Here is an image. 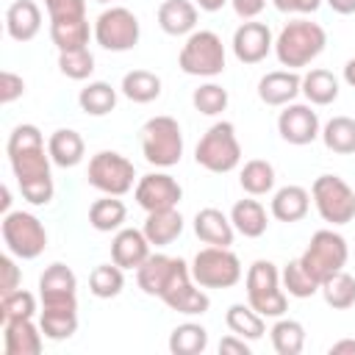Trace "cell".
Returning a JSON list of instances; mask_svg holds the SVG:
<instances>
[{
  "instance_id": "9",
  "label": "cell",
  "mask_w": 355,
  "mask_h": 355,
  "mask_svg": "<svg viewBox=\"0 0 355 355\" xmlns=\"http://www.w3.org/2000/svg\"><path fill=\"white\" fill-rule=\"evenodd\" d=\"M191 277L202 288H230L241 280V261L230 247H205L191 261Z\"/></svg>"
},
{
  "instance_id": "1",
  "label": "cell",
  "mask_w": 355,
  "mask_h": 355,
  "mask_svg": "<svg viewBox=\"0 0 355 355\" xmlns=\"http://www.w3.org/2000/svg\"><path fill=\"white\" fill-rule=\"evenodd\" d=\"M327 44V33L319 22H311L305 17L291 19L283 25V31L275 39V55L283 67L288 69H300L308 67Z\"/></svg>"
},
{
  "instance_id": "6",
  "label": "cell",
  "mask_w": 355,
  "mask_h": 355,
  "mask_svg": "<svg viewBox=\"0 0 355 355\" xmlns=\"http://www.w3.org/2000/svg\"><path fill=\"white\" fill-rule=\"evenodd\" d=\"M178 67L186 75L197 78H216L225 72V44L214 31H194L186 36L180 53H178Z\"/></svg>"
},
{
  "instance_id": "55",
  "label": "cell",
  "mask_w": 355,
  "mask_h": 355,
  "mask_svg": "<svg viewBox=\"0 0 355 355\" xmlns=\"http://www.w3.org/2000/svg\"><path fill=\"white\" fill-rule=\"evenodd\" d=\"M336 14H355V0H324Z\"/></svg>"
},
{
  "instance_id": "11",
  "label": "cell",
  "mask_w": 355,
  "mask_h": 355,
  "mask_svg": "<svg viewBox=\"0 0 355 355\" xmlns=\"http://www.w3.org/2000/svg\"><path fill=\"white\" fill-rule=\"evenodd\" d=\"M139 36H141L139 19L125 6H111L94 19V42L103 50H111V53L133 50L139 44Z\"/></svg>"
},
{
  "instance_id": "26",
  "label": "cell",
  "mask_w": 355,
  "mask_h": 355,
  "mask_svg": "<svg viewBox=\"0 0 355 355\" xmlns=\"http://www.w3.org/2000/svg\"><path fill=\"white\" fill-rule=\"evenodd\" d=\"M230 222L236 227V233H241L244 239H258L266 233L269 227V216H266V208L258 202V200H239L233 208H230Z\"/></svg>"
},
{
  "instance_id": "25",
  "label": "cell",
  "mask_w": 355,
  "mask_h": 355,
  "mask_svg": "<svg viewBox=\"0 0 355 355\" xmlns=\"http://www.w3.org/2000/svg\"><path fill=\"white\" fill-rule=\"evenodd\" d=\"M144 236L150 244L155 247H166L172 244L180 233H183V216L178 208H164V211H150L144 219Z\"/></svg>"
},
{
  "instance_id": "18",
  "label": "cell",
  "mask_w": 355,
  "mask_h": 355,
  "mask_svg": "<svg viewBox=\"0 0 355 355\" xmlns=\"http://www.w3.org/2000/svg\"><path fill=\"white\" fill-rule=\"evenodd\" d=\"M302 92V78L294 69H275L258 80V97L266 105H288Z\"/></svg>"
},
{
  "instance_id": "48",
  "label": "cell",
  "mask_w": 355,
  "mask_h": 355,
  "mask_svg": "<svg viewBox=\"0 0 355 355\" xmlns=\"http://www.w3.org/2000/svg\"><path fill=\"white\" fill-rule=\"evenodd\" d=\"M50 19H69V17H86V0H44Z\"/></svg>"
},
{
  "instance_id": "2",
  "label": "cell",
  "mask_w": 355,
  "mask_h": 355,
  "mask_svg": "<svg viewBox=\"0 0 355 355\" xmlns=\"http://www.w3.org/2000/svg\"><path fill=\"white\" fill-rule=\"evenodd\" d=\"M191 277V266L183 258H172V255H161V252H150V258L136 269V283L144 294L158 297V300H169L172 294H178L183 286H189Z\"/></svg>"
},
{
  "instance_id": "41",
  "label": "cell",
  "mask_w": 355,
  "mask_h": 355,
  "mask_svg": "<svg viewBox=\"0 0 355 355\" xmlns=\"http://www.w3.org/2000/svg\"><path fill=\"white\" fill-rule=\"evenodd\" d=\"M280 286H283V291H286L288 297H297V300L313 297V294L319 291V280H313V277L305 272V266L300 263V258H297V261H288V263L283 266V272H280Z\"/></svg>"
},
{
  "instance_id": "42",
  "label": "cell",
  "mask_w": 355,
  "mask_h": 355,
  "mask_svg": "<svg viewBox=\"0 0 355 355\" xmlns=\"http://www.w3.org/2000/svg\"><path fill=\"white\" fill-rule=\"evenodd\" d=\"M164 305H169L172 311H178V313H186V316H202L208 308H211V297L202 291V286L197 288V283L191 280L189 286H183L178 294H172Z\"/></svg>"
},
{
  "instance_id": "15",
  "label": "cell",
  "mask_w": 355,
  "mask_h": 355,
  "mask_svg": "<svg viewBox=\"0 0 355 355\" xmlns=\"http://www.w3.org/2000/svg\"><path fill=\"white\" fill-rule=\"evenodd\" d=\"M277 133H280V139L288 141V144H297V147L311 144L316 136H322V130H319V116H316V111H313L311 105H305V103H288V105L280 111V116H277Z\"/></svg>"
},
{
  "instance_id": "19",
  "label": "cell",
  "mask_w": 355,
  "mask_h": 355,
  "mask_svg": "<svg viewBox=\"0 0 355 355\" xmlns=\"http://www.w3.org/2000/svg\"><path fill=\"white\" fill-rule=\"evenodd\" d=\"M42 327L33 319H8L3 322V347L6 355H39L42 352Z\"/></svg>"
},
{
  "instance_id": "4",
  "label": "cell",
  "mask_w": 355,
  "mask_h": 355,
  "mask_svg": "<svg viewBox=\"0 0 355 355\" xmlns=\"http://www.w3.org/2000/svg\"><path fill=\"white\" fill-rule=\"evenodd\" d=\"M194 161L208 169V172H216V175H225V172H233L241 161V144L236 139V128L233 122H214L202 139L197 141L194 147Z\"/></svg>"
},
{
  "instance_id": "44",
  "label": "cell",
  "mask_w": 355,
  "mask_h": 355,
  "mask_svg": "<svg viewBox=\"0 0 355 355\" xmlns=\"http://www.w3.org/2000/svg\"><path fill=\"white\" fill-rule=\"evenodd\" d=\"M58 69H61L67 78H72V80H86V78L94 72V55H92L89 47L58 53Z\"/></svg>"
},
{
  "instance_id": "16",
  "label": "cell",
  "mask_w": 355,
  "mask_h": 355,
  "mask_svg": "<svg viewBox=\"0 0 355 355\" xmlns=\"http://www.w3.org/2000/svg\"><path fill=\"white\" fill-rule=\"evenodd\" d=\"M269 50H275V39L266 22H255V19H244L236 33H233V55L241 64H258L269 55Z\"/></svg>"
},
{
  "instance_id": "53",
  "label": "cell",
  "mask_w": 355,
  "mask_h": 355,
  "mask_svg": "<svg viewBox=\"0 0 355 355\" xmlns=\"http://www.w3.org/2000/svg\"><path fill=\"white\" fill-rule=\"evenodd\" d=\"M230 6L241 19H255L266 8V0H230Z\"/></svg>"
},
{
  "instance_id": "38",
  "label": "cell",
  "mask_w": 355,
  "mask_h": 355,
  "mask_svg": "<svg viewBox=\"0 0 355 355\" xmlns=\"http://www.w3.org/2000/svg\"><path fill=\"white\" fill-rule=\"evenodd\" d=\"M272 347L277 355H300L305 347V327L297 319H277L269 330Z\"/></svg>"
},
{
  "instance_id": "43",
  "label": "cell",
  "mask_w": 355,
  "mask_h": 355,
  "mask_svg": "<svg viewBox=\"0 0 355 355\" xmlns=\"http://www.w3.org/2000/svg\"><path fill=\"white\" fill-rule=\"evenodd\" d=\"M36 313V297L25 288H14L8 294H3L0 300V319L8 322V319H33Z\"/></svg>"
},
{
  "instance_id": "57",
  "label": "cell",
  "mask_w": 355,
  "mask_h": 355,
  "mask_svg": "<svg viewBox=\"0 0 355 355\" xmlns=\"http://www.w3.org/2000/svg\"><path fill=\"white\" fill-rule=\"evenodd\" d=\"M344 80L355 89V58H349V61L344 64Z\"/></svg>"
},
{
  "instance_id": "46",
  "label": "cell",
  "mask_w": 355,
  "mask_h": 355,
  "mask_svg": "<svg viewBox=\"0 0 355 355\" xmlns=\"http://www.w3.org/2000/svg\"><path fill=\"white\" fill-rule=\"evenodd\" d=\"M33 147H44L42 130L36 125H17L6 141V153H19V150H33Z\"/></svg>"
},
{
  "instance_id": "7",
  "label": "cell",
  "mask_w": 355,
  "mask_h": 355,
  "mask_svg": "<svg viewBox=\"0 0 355 355\" xmlns=\"http://www.w3.org/2000/svg\"><path fill=\"white\" fill-rule=\"evenodd\" d=\"M0 230H3L6 250L14 258H19V261H33L47 247L44 225L33 214H28V211H8V214H3Z\"/></svg>"
},
{
  "instance_id": "27",
  "label": "cell",
  "mask_w": 355,
  "mask_h": 355,
  "mask_svg": "<svg viewBox=\"0 0 355 355\" xmlns=\"http://www.w3.org/2000/svg\"><path fill=\"white\" fill-rule=\"evenodd\" d=\"M94 31L89 28L86 17H69V19H50V39L58 47V53L80 50L89 44V36Z\"/></svg>"
},
{
  "instance_id": "32",
  "label": "cell",
  "mask_w": 355,
  "mask_h": 355,
  "mask_svg": "<svg viewBox=\"0 0 355 355\" xmlns=\"http://www.w3.org/2000/svg\"><path fill=\"white\" fill-rule=\"evenodd\" d=\"M119 89L130 103H153L161 97V78L150 69H130L125 72Z\"/></svg>"
},
{
  "instance_id": "54",
  "label": "cell",
  "mask_w": 355,
  "mask_h": 355,
  "mask_svg": "<svg viewBox=\"0 0 355 355\" xmlns=\"http://www.w3.org/2000/svg\"><path fill=\"white\" fill-rule=\"evenodd\" d=\"M330 355H355V338H341L330 344Z\"/></svg>"
},
{
  "instance_id": "20",
  "label": "cell",
  "mask_w": 355,
  "mask_h": 355,
  "mask_svg": "<svg viewBox=\"0 0 355 355\" xmlns=\"http://www.w3.org/2000/svg\"><path fill=\"white\" fill-rule=\"evenodd\" d=\"M42 31V8L33 0H14L6 8V33L14 42H31Z\"/></svg>"
},
{
  "instance_id": "3",
  "label": "cell",
  "mask_w": 355,
  "mask_h": 355,
  "mask_svg": "<svg viewBox=\"0 0 355 355\" xmlns=\"http://www.w3.org/2000/svg\"><path fill=\"white\" fill-rule=\"evenodd\" d=\"M139 139H141V155L153 166H161V169L175 166L183 155V130L178 119L166 114L147 119L139 130Z\"/></svg>"
},
{
  "instance_id": "8",
  "label": "cell",
  "mask_w": 355,
  "mask_h": 355,
  "mask_svg": "<svg viewBox=\"0 0 355 355\" xmlns=\"http://www.w3.org/2000/svg\"><path fill=\"white\" fill-rule=\"evenodd\" d=\"M347 258H349V247H347V239L341 233H336V230H316L311 236L305 252L300 255V263L322 286V280H327L333 272L344 269Z\"/></svg>"
},
{
  "instance_id": "59",
  "label": "cell",
  "mask_w": 355,
  "mask_h": 355,
  "mask_svg": "<svg viewBox=\"0 0 355 355\" xmlns=\"http://www.w3.org/2000/svg\"><path fill=\"white\" fill-rule=\"evenodd\" d=\"M94 3H111V0H94Z\"/></svg>"
},
{
  "instance_id": "45",
  "label": "cell",
  "mask_w": 355,
  "mask_h": 355,
  "mask_svg": "<svg viewBox=\"0 0 355 355\" xmlns=\"http://www.w3.org/2000/svg\"><path fill=\"white\" fill-rule=\"evenodd\" d=\"M191 103L200 114L205 116H216L227 108V89H222L219 83H202L200 89H194Z\"/></svg>"
},
{
  "instance_id": "58",
  "label": "cell",
  "mask_w": 355,
  "mask_h": 355,
  "mask_svg": "<svg viewBox=\"0 0 355 355\" xmlns=\"http://www.w3.org/2000/svg\"><path fill=\"white\" fill-rule=\"evenodd\" d=\"M8 205H11V191H8V186H3V200H0V211H3V214H8Z\"/></svg>"
},
{
  "instance_id": "24",
  "label": "cell",
  "mask_w": 355,
  "mask_h": 355,
  "mask_svg": "<svg viewBox=\"0 0 355 355\" xmlns=\"http://www.w3.org/2000/svg\"><path fill=\"white\" fill-rule=\"evenodd\" d=\"M308 208H311L308 189L294 186V183L277 189L275 197H272V205H269V211H272V216L277 222H300L308 214Z\"/></svg>"
},
{
  "instance_id": "49",
  "label": "cell",
  "mask_w": 355,
  "mask_h": 355,
  "mask_svg": "<svg viewBox=\"0 0 355 355\" xmlns=\"http://www.w3.org/2000/svg\"><path fill=\"white\" fill-rule=\"evenodd\" d=\"M22 94H25V80H22V75H17V72H11V69H3V72H0V103L8 105V103H14V100H19Z\"/></svg>"
},
{
  "instance_id": "31",
  "label": "cell",
  "mask_w": 355,
  "mask_h": 355,
  "mask_svg": "<svg viewBox=\"0 0 355 355\" xmlns=\"http://www.w3.org/2000/svg\"><path fill=\"white\" fill-rule=\"evenodd\" d=\"M39 327H42L44 338L64 341V338H69L78 330V308H50V305H42Z\"/></svg>"
},
{
  "instance_id": "21",
  "label": "cell",
  "mask_w": 355,
  "mask_h": 355,
  "mask_svg": "<svg viewBox=\"0 0 355 355\" xmlns=\"http://www.w3.org/2000/svg\"><path fill=\"white\" fill-rule=\"evenodd\" d=\"M194 233L200 241H205L211 247H230L236 227H233L230 216H225L219 208H202L194 216Z\"/></svg>"
},
{
  "instance_id": "35",
  "label": "cell",
  "mask_w": 355,
  "mask_h": 355,
  "mask_svg": "<svg viewBox=\"0 0 355 355\" xmlns=\"http://www.w3.org/2000/svg\"><path fill=\"white\" fill-rule=\"evenodd\" d=\"M239 183L241 189L250 194V197H263L275 189V166L263 158H252L241 166V175H239Z\"/></svg>"
},
{
  "instance_id": "33",
  "label": "cell",
  "mask_w": 355,
  "mask_h": 355,
  "mask_svg": "<svg viewBox=\"0 0 355 355\" xmlns=\"http://www.w3.org/2000/svg\"><path fill=\"white\" fill-rule=\"evenodd\" d=\"M8 161H11V169H14L17 183H22V180H33V178H47L53 158H50V153L44 147H33V150L11 153Z\"/></svg>"
},
{
  "instance_id": "39",
  "label": "cell",
  "mask_w": 355,
  "mask_h": 355,
  "mask_svg": "<svg viewBox=\"0 0 355 355\" xmlns=\"http://www.w3.org/2000/svg\"><path fill=\"white\" fill-rule=\"evenodd\" d=\"M208 347V330L197 322H183L169 336V352L172 355H200Z\"/></svg>"
},
{
  "instance_id": "37",
  "label": "cell",
  "mask_w": 355,
  "mask_h": 355,
  "mask_svg": "<svg viewBox=\"0 0 355 355\" xmlns=\"http://www.w3.org/2000/svg\"><path fill=\"white\" fill-rule=\"evenodd\" d=\"M322 141L327 150L338 155H352L355 153V119L352 116H333L322 128Z\"/></svg>"
},
{
  "instance_id": "50",
  "label": "cell",
  "mask_w": 355,
  "mask_h": 355,
  "mask_svg": "<svg viewBox=\"0 0 355 355\" xmlns=\"http://www.w3.org/2000/svg\"><path fill=\"white\" fill-rule=\"evenodd\" d=\"M0 272H3V280H0V294H8L14 288H19V266L14 263V255H3L0 258Z\"/></svg>"
},
{
  "instance_id": "17",
  "label": "cell",
  "mask_w": 355,
  "mask_h": 355,
  "mask_svg": "<svg viewBox=\"0 0 355 355\" xmlns=\"http://www.w3.org/2000/svg\"><path fill=\"white\" fill-rule=\"evenodd\" d=\"M150 258V241L144 230L136 227H119L111 241V261L122 269H139Z\"/></svg>"
},
{
  "instance_id": "29",
  "label": "cell",
  "mask_w": 355,
  "mask_h": 355,
  "mask_svg": "<svg viewBox=\"0 0 355 355\" xmlns=\"http://www.w3.org/2000/svg\"><path fill=\"white\" fill-rule=\"evenodd\" d=\"M125 216H128V208H125V202H122L119 197H114V194H105V197H100V200H94V202L89 205V225H92L94 230H100V233L119 230L122 222H125Z\"/></svg>"
},
{
  "instance_id": "14",
  "label": "cell",
  "mask_w": 355,
  "mask_h": 355,
  "mask_svg": "<svg viewBox=\"0 0 355 355\" xmlns=\"http://www.w3.org/2000/svg\"><path fill=\"white\" fill-rule=\"evenodd\" d=\"M42 305L50 308H78V277L67 263H50L39 277Z\"/></svg>"
},
{
  "instance_id": "22",
  "label": "cell",
  "mask_w": 355,
  "mask_h": 355,
  "mask_svg": "<svg viewBox=\"0 0 355 355\" xmlns=\"http://www.w3.org/2000/svg\"><path fill=\"white\" fill-rule=\"evenodd\" d=\"M158 25L169 36H189L197 28V3L191 0H164L158 6Z\"/></svg>"
},
{
  "instance_id": "12",
  "label": "cell",
  "mask_w": 355,
  "mask_h": 355,
  "mask_svg": "<svg viewBox=\"0 0 355 355\" xmlns=\"http://www.w3.org/2000/svg\"><path fill=\"white\" fill-rule=\"evenodd\" d=\"M86 178H89V186H94L97 191L122 197V194H128L133 189L136 169H133V164L122 153L100 150L97 155H92Z\"/></svg>"
},
{
  "instance_id": "40",
  "label": "cell",
  "mask_w": 355,
  "mask_h": 355,
  "mask_svg": "<svg viewBox=\"0 0 355 355\" xmlns=\"http://www.w3.org/2000/svg\"><path fill=\"white\" fill-rule=\"evenodd\" d=\"M122 272H125V269L116 266L114 261L94 266L92 275H89V291H92L94 297H100V300L116 297V294L125 288V275H122Z\"/></svg>"
},
{
  "instance_id": "30",
  "label": "cell",
  "mask_w": 355,
  "mask_h": 355,
  "mask_svg": "<svg viewBox=\"0 0 355 355\" xmlns=\"http://www.w3.org/2000/svg\"><path fill=\"white\" fill-rule=\"evenodd\" d=\"M302 94L311 105H330L338 97V78L330 69H311L302 75Z\"/></svg>"
},
{
  "instance_id": "56",
  "label": "cell",
  "mask_w": 355,
  "mask_h": 355,
  "mask_svg": "<svg viewBox=\"0 0 355 355\" xmlns=\"http://www.w3.org/2000/svg\"><path fill=\"white\" fill-rule=\"evenodd\" d=\"M194 3H197L202 11H219V8H222L227 0H194Z\"/></svg>"
},
{
  "instance_id": "34",
  "label": "cell",
  "mask_w": 355,
  "mask_h": 355,
  "mask_svg": "<svg viewBox=\"0 0 355 355\" xmlns=\"http://www.w3.org/2000/svg\"><path fill=\"white\" fill-rule=\"evenodd\" d=\"M78 105L89 116H105V114H111L116 108V89L111 83H105V80H92L89 86L80 89Z\"/></svg>"
},
{
  "instance_id": "51",
  "label": "cell",
  "mask_w": 355,
  "mask_h": 355,
  "mask_svg": "<svg viewBox=\"0 0 355 355\" xmlns=\"http://www.w3.org/2000/svg\"><path fill=\"white\" fill-rule=\"evenodd\" d=\"M272 3L283 14H313L322 6V0H272Z\"/></svg>"
},
{
  "instance_id": "13",
  "label": "cell",
  "mask_w": 355,
  "mask_h": 355,
  "mask_svg": "<svg viewBox=\"0 0 355 355\" xmlns=\"http://www.w3.org/2000/svg\"><path fill=\"white\" fill-rule=\"evenodd\" d=\"M133 197L150 214V211L178 208V202L183 197V189H180V183L172 175H166V172H150V175H141L136 180Z\"/></svg>"
},
{
  "instance_id": "5",
  "label": "cell",
  "mask_w": 355,
  "mask_h": 355,
  "mask_svg": "<svg viewBox=\"0 0 355 355\" xmlns=\"http://www.w3.org/2000/svg\"><path fill=\"white\" fill-rule=\"evenodd\" d=\"M247 302L263 319H280L288 308V294L280 288V272L272 261H255L247 269Z\"/></svg>"
},
{
  "instance_id": "10",
  "label": "cell",
  "mask_w": 355,
  "mask_h": 355,
  "mask_svg": "<svg viewBox=\"0 0 355 355\" xmlns=\"http://www.w3.org/2000/svg\"><path fill=\"white\" fill-rule=\"evenodd\" d=\"M311 200L319 216L330 225H347L355 219V189L338 175H319L311 186Z\"/></svg>"
},
{
  "instance_id": "36",
  "label": "cell",
  "mask_w": 355,
  "mask_h": 355,
  "mask_svg": "<svg viewBox=\"0 0 355 355\" xmlns=\"http://www.w3.org/2000/svg\"><path fill=\"white\" fill-rule=\"evenodd\" d=\"M319 291H322L324 302L330 308H336V311H347V308L355 305V277L349 272H344V269H338L327 280H322Z\"/></svg>"
},
{
  "instance_id": "47",
  "label": "cell",
  "mask_w": 355,
  "mask_h": 355,
  "mask_svg": "<svg viewBox=\"0 0 355 355\" xmlns=\"http://www.w3.org/2000/svg\"><path fill=\"white\" fill-rule=\"evenodd\" d=\"M19 191L22 197L31 202V205H47L55 194V186H53V178H33V180H22L19 183Z\"/></svg>"
},
{
  "instance_id": "52",
  "label": "cell",
  "mask_w": 355,
  "mask_h": 355,
  "mask_svg": "<svg viewBox=\"0 0 355 355\" xmlns=\"http://www.w3.org/2000/svg\"><path fill=\"white\" fill-rule=\"evenodd\" d=\"M219 355H250V344H247V338L230 333L219 341Z\"/></svg>"
},
{
  "instance_id": "23",
  "label": "cell",
  "mask_w": 355,
  "mask_h": 355,
  "mask_svg": "<svg viewBox=\"0 0 355 355\" xmlns=\"http://www.w3.org/2000/svg\"><path fill=\"white\" fill-rule=\"evenodd\" d=\"M47 153L53 158L55 166L61 169H69V166H78L83 161V153H86V144H83V136L72 128H58L50 139H47Z\"/></svg>"
},
{
  "instance_id": "28",
  "label": "cell",
  "mask_w": 355,
  "mask_h": 355,
  "mask_svg": "<svg viewBox=\"0 0 355 355\" xmlns=\"http://www.w3.org/2000/svg\"><path fill=\"white\" fill-rule=\"evenodd\" d=\"M225 324H227L230 333H236V336H241V338H247V341H258V338L266 333L263 316H261L255 308H250V302H247V305H244V302L230 305L227 313H225Z\"/></svg>"
}]
</instances>
